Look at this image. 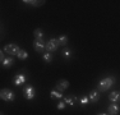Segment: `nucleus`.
<instances>
[{"instance_id": "obj_22", "label": "nucleus", "mask_w": 120, "mask_h": 115, "mask_svg": "<svg viewBox=\"0 0 120 115\" xmlns=\"http://www.w3.org/2000/svg\"><path fill=\"white\" fill-rule=\"evenodd\" d=\"M70 55H72V51H70V50H68V49H67V50H64V56L67 58V59H68V58H70Z\"/></svg>"}, {"instance_id": "obj_16", "label": "nucleus", "mask_w": 120, "mask_h": 115, "mask_svg": "<svg viewBox=\"0 0 120 115\" xmlns=\"http://www.w3.org/2000/svg\"><path fill=\"white\" fill-rule=\"evenodd\" d=\"M23 3H26V4H28V5H33V7H37V5H42L45 1H33V0H24Z\"/></svg>"}, {"instance_id": "obj_6", "label": "nucleus", "mask_w": 120, "mask_h": 115, "mask_svg": "<svg viewBox=\"0 0 120 115\" xmlns=\"http://www.w3.org/2000/svg\"><path fill=\"white\" fill-rule=\"evenodd\" d=\"M33 47L37 53H44L45 49H46V44L44 42V40H36L35 44H33Z\"/></svg>"}, {"instance_id": "obj_14", "label": "nucleus", "mask_w": 120, "mask_h": 115, "mask_svg": "<svg viewBox=\"0 0 120 115\" xmlns=\"http://www.w3.org/2000/svg\"><path fill=\"white\" fill-rule=\"evenodd\" d=\"M50 96H51V99H61L63 95H61V92H59L58 90H52L50 92Z\"/></svg>"}, {"instance_id": "obj_9", "label": "nucleus", "mask_w": 120, "mask_h": 115, "mask_svg": "<svg viewBox=\"0 0 120 115\" xmlns=\"http://www.w3.org/2000/svg\"><path fill=\"white\" fill-rule=\"evenodd\" d=\"M26 76L24 74H17L15 77H14V79H13V83L15 86H21V84H23V83L26 82Z\"/></svg>"}, {"instance_id": "obj_2", "label": "nucleus", "mask_w": 120, "mask_h": 115, "mask_svg": "<svg viewBox=\"0 0 120 115\" xmlns=\"http://www.w3.org/2000/svg\"><path fill=\"white\" fill-rule=\"evenodd\" d=\"M0 97H1L3 101H14L15 99V95L12 90L9 88H3L1 92H0Z\"/></svg>"}, {"instance_id": "obj_21", "label": "nucleus", "mask_w": 120, "mask_h": 115, "mask_svg": "<svg viewBox=\"0 0 120 115\" xmlns=\"http://www.w3.org/2000/svg\"><path fill=\"white\" fill-rule=\"evenodd\" d=\"M65 105H67V104H65L64 101H59V104L56 105V107H58V110H63V109L65 107Z\"/></svg>"}, {"instance_id": "obj_5", "label": "nucleus", "mask_w": 120, "mask_h": 115, "mask_svg": "<svg viewBox=\"0 0 120 115\" xmlns=\"http://www.w3.org/2000/svg\"><path fill=\"white\" fill-rule=\"evenodd\" d=\"M23 95H24V99L26 100H32L35 97L36 92H35V88L32 86H27V87L23 90Z\"/></svg>"}, {"instance_id": "obj_15", "label": "nucleus", "mask_w": 120, "mask_h": 115, "mask_svg": "<svg viewBox=\"0 0 120 115\" xmlns=\"http://www.w3.org/2000/svg\"><path fill=\"white\" fill-rule=\"evenodd\" d=\"M58 41H59V45L65 46V45L68 44V37L65 36V34H63V36H60L59 38H58Z\"/></svg>"}, {"instance_id": "obj_13", "label": "nucleus", "mask_w": 120, "mask_h": 115, "mask_svg": "<svg viewBox=\"0 0 120 115\" xmlns=\"http://www.w3.org/2000/svg\"><path fill=\"white\" fill-rule=\"evenodd\" d=\"M13 63H14V59L9 56V58H5L4 61H3L1 64H3V67H4V68H9V67H12V65H13Z\"/></svg>"}, {"instance_id": "obj_11", "label": "nucleus", "mask_w": 120, "mask_h": 115, "mask_svg": "<svg viewBox=\"0 0 120 115\" xmlns=\"http://www.w3.org/2000/svg\"><path fill=\"white\" fill-rule=\"evenodd\" d=\"M120 111V107L116 104H112V105H110L109 106V114L110 115H116Z\"/></svg>"}, {"instance_id": "obj_7", "label": "nucleus", "mask_w": 120, "mask_h": 115, "mask_svg": "<svg viewBox=\"0 0 120 115\" xmlns=\"http://www.w3.org/2000/svg\"><path fill=\"white\" fill-rule=\"evenodd\" d=\"M68 87H69V82H68L67 79H59L58 82H56V90L59 92L65 91Z\"/></svg>"}, {"instance_id": "obj_20", "label": "nucleus", "mask_w": 120, "mask_h": 115, "mask_svg": "<svg viewBox=\"0 0 120 115\" xmlns=\"http://www.w3.org/2000/svg\"><path fill=\"white\" fill-rule=\"evenodd\" d=\"M79 101H81V105L82 106H86L88 102H90V99H88V96H82Z\"/></svg>"}, {"instance_id": "obj_12", "label": "nucleus", "mask_w": 120, "mask_h": 115, "mask_svg": "<svg viewBox=\"0 0 120 115\" xmlns=\"http://www.w3.org/2000/svg\"><path fill=\"white\" fill-rule=\"evenodd\" d=\"M64 102L67 104V105H69V106H74V105H75V102H77V97L68 96V97H65V99H64Z\"/></svg>"}, {"instance_id": "obj_17", "label": "nucleus", "mask_w": 120, "mask_h": 115, "mask_svg": "<svg viewBox=\"0 0 120 115\" xmlns=\"http://www.w3.org/2000/svg\"><path fill=\"white\" fill-rule=\"evenodd\" d=\"M17 56H18V59H21V60H26L28 58V53H27V51H24V50H21Z\"/></svg>"}, {"instance_id": "obj_1", "label": "nucleus", "mask_w": 120, "mask_h": 115, "mask_svg": "<svg viewBox=\"0 0 120 115\" xmlns=\"http://www.w3.org/2000/svg\"><path fill=\"white\" fill-rule=\"evenodd\" d=\"M115 83V78L114 77H106V78L101 79L98 82V91L100 92H106L111 86H114Z\"/></svg>"}, {"instance_id": "obj_3", "label": "nucleus", "mask_w": 120, "mask_h": 115, "mask_svg": "<svg viewBox=\"0 0 120 115\" xmlns=\"http://www.w3.org/2000/svg\"><path fill=\"white\" fill-rule=\"evenodd\" d=\"M59 47V41L58 38H50L49 40V42H46V50L47 53H54V51H56Z\"/></svg>"}, {"instance_id": "obj_19", "label": "nucleus", "mask_w": 120, "mask_h": 115, "mask_svg": "<svg viewBox=\"0 0 120 115\" xmlns=\"http://www.w3.org/2000/svg\"><path fill=\"white\" fill-rule=\"evenodd\" d=\"M42 58H44V60H45L46 63H50L51 60H52V55H51L50 53H45L44 55H42Z\"/></svg>"}, {"instance_id": "obj_10", "label": "nucleus", "mask_w": 120, "mask_h": 115, "mask_svg": "<svg viewBox=\"0 0 120 115\" xmlns=\"http://www.w3.org/2000/svg\"><path fill=\"white\" fill-rule=\"evenodd\" d=\"M109 99L112 104H116L118 101H120V91H112L109 96Z\"/></svg>"}, {"instance_id": "obj_18", "label": "nucleus", "mask_w": 120, "mask_h": 115, "mask_svg": "<svg viewBox=\"0 0 120 115\" xmlns=\"http://www.w3.org/2000/svg\"><path fill=\"white\" fill-rule=\"evenodd\" d=\"M33 34H35L36 40H42V37H44L42 30H40V28H37V30H35V32H33Z\"/></svg>"}, {"instance_id": "obj_23", "label": "nucleus", "mask_w": 120, "mask_h": 115, "mask_svg": "<svg viewBox=\"0 0 120 115\" xmlns=\"http://www.w3.org/2000/svg\"><path fill=\"white\" fill-rule=\"evenodd\" d=\"M98 115H110V114H98Z\"/></svg>"}, {"instance_id": "obj_8", "label": "nucleus", "mask_w": 120, "mask_h": 115, "mask_svg": "<svg viewBox=\"0 0 120 115\" xmlns=\"http://www.w3.org/2000/svg\"><path fill=\"white\" fill-rule=\"evenodd\" d=\"M88 99H90V102L96 104L97 101H98V99H100V93H98V91H97V90L91 91V92H90V95H88Z\"/></svg>"}, {"instance_id": "obj_4", "label": "nucleus", "mask_w": 120, "mask_h": 115, "mask_svg": "<svg viewBox=\"0 0 120 115\" xmlns=\"http://www.w3.org/2000/svg\"><path fill=\"white\" fill-rule=\"evenodd\" d=\"M19 51H21V49H19L15 44H8L4 47V53L9 54V55H18Z\"/></svg>"}]
</instances>
